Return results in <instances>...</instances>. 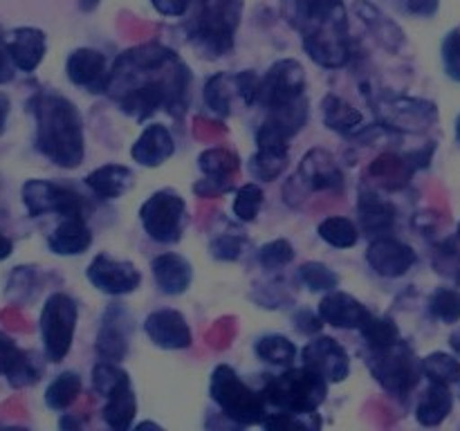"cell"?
Listing matches in <instances>:
<instances>
[{
	"instance_id": "cell-1",
	"label": "cell",
	"mask_w": 460,
	"mask_h": 431,
	"mask_svg": "<svg viewBox=\"0 0 460 431\" xmlns=\"http://www.w3.org/2000/svg\"><path fill=\"white\" fill-rule=\"evenodd\" d=\"M191 72L173 49L160 43L137 45L117 57L108 94L121 112L144 121L157 110L182 119Z\"/></svg>"
},
{
	"instance_id": "cell-2",
	"label": "cell",
	"mask_w": 460,
	"mask_h": 431,
	"mask_svg": "<svg viewBox=\"0 0 460 431\" xmlns=\"http://www.w3.org/2000/svg\"><path fill=\"white\" fill-rule=\"evenodd\" d=\"M283 9L317 66L337 70L350 61L349 18L341 0H286Z\"/></svg>"
},
{
	"instance_id": "cell-3",
	"label": "cell",
	"mask_w": 460,
	"mask_h": 431,
	"mask_svg": "<svg viewBox=\"0 0 460 431\" xmlns=\"http://www.w3.org/2000/svg\"><path fill=\"white\" fill-rule=\"evenodd\" d=\"M34 117V146L54 166L76 169L85 157L84 119L75 103L54 90H39L27 101Z\"/></svg>"
},
{
	"instance_id": "cell-4",
	"label": "cell",
	"mask_w": 460,
	"mask_h": 431,
	"mask_svg": "<svg viewBox=\"0 0 460 431\" xmlns=\"http://www.w3.org/2000/svg\"><path fill=\"white\" fill-rule=\"evenodd\" d=\"M241 12L243 0H191L184 27L193 48L209 58L232 52Z\"/></svg>"
},
{
	"instance_id": "cell-5",
	"label": "cell",
	"mask_w": 460,
	"mask_h": 431,
	"mask_svg": "<svg viewBox=\"0 0 460 431\" xmlns=\"http://www.w3.org/2000/svg\"><path fill=\"white\" fill-rule=\"evenodd\" d=\"M265 402L288 413H317L326 402L328 380L308 366L288 368L281 375H268L263 386Z\"/></svg>"
},
{
	"instance_id": "cell-6",
	"label": "cell",
	"mask_w": 460,
	"mask_h": 431,
	"mask_svg": "<svg viewBox=\"0 0 460 431\" xmlns=\"http://www.w3.org/2000/svg\"><path fill=\"white\" fill-rule=\"evenodd\" d=\"M209 395L220 407L223 416L238 427L263 425L268 418V402L263 393L250 389L227 364H220L211 373Z\"/></svg>"
},
{
	"instance_id": "cell-7",
	"label": "cell",
	"mask_w": 460,
	"mask_h": 431,
	"mask_svg": "<svg viewBox=\"0 0 460 431\" xmlns=\"http://www.w3.org/2000/svg\"><path fill=\"white\" fill-rule=\"evenodd\" d=\"M367 364L382 389L400 400L407 398L418 386L420 377L425 375L422 359L416 357L413 348L404 339H398L386 348L371 350Z\"/></svg>"
},
{
	"instance_id": "cell-8",
	"label": "cell",
	"mask_w": 460,
	"mask_h": 431,
	"mask_svg": "<svg viewBox=\"0 0 460 431\" xmlns=\"http://www.w3.org/2000/svg\"><path fill=\"white\" fill-rule=\"evenodd\" d=\"M79 308L76 301L66 292H52L40 310V339H43L45 359L61 364L72 350Z\"/></svg>"
},
{
	"instance_id": "cell-9",
	"label": "cell",
	"mask_w": 460,
	"mask_h": 431,
	"mask_svg": "<svg viewBox=\"0 0 460 431\" xmlns=\"http://www.w3.org/2000/svg\"><path fill=\"white\" fill-rule=\"evenodd\" d=\"M187 202L173 189H160L139 207V220L151 241L173 245L182 238Z\"/></svg>"
},
{
	"instance_id": "cell-10",
	"label": "cell",
	"mask_w": 460,
	"mask_h": 431,
	"mask_svg": "<svg viewBox=\"0 0 460 431\" xmlns=\"http://www.w3.org/2000/svg\"><path fill=\"white\" fill-rule=\"evenodd\" d=\"M22 205L30 218L57 214L61 218L67 216H88L90 205L79 191L52 180H27L21 189Z\"/></svg>"
},
{
	"instance_id": "cell-11",
	"label": "cell",
	"mask_w": 460,
	"mask_h": 431,
	"mask_svg": "<svg viewBox=\"0 0 460 431\" xmlns=\"http://www.w3.org/2000/svg\"><path fill=\"white\" fill-rule=\"evenodd\" d=\"M305 70L296 58H281L272 63L268 75L261 76L259 103L270 108L286 106L304 97Z\"/></svg>"
},
{
	"instance_id": "cell-12",
	"label": "cell",
	"mask_w": 460,
	"mask_h": 431,
	"mask_svg": "<svg viewBox=\"0 0 460 431\" xmlns=\"http://www.w3.org/2000/svg\"><path fill=\"white\" fill-rule=\"evenodd\" d=\"M85 278L99 292L111 296L133 295L142 286V272L130 260H117L111 254H97L85 269Z\"/></svg>"
},
{
	"instance_id": "cell-13",
	"label": "cell",
	"mask_w": 460,
	"mask_h": 431,
	"mask_svg": "<svg viewBox=\"0 0 460 431\" xmlns=\"http://www.w3.org/2000/svg\"><path fill=\"white\" fill-rule=\"evenodd\" d=\"M373 110L380 112V124L386 130H407V133H420L431 124L438 121V110L431 101L425 99L398 97L391 101L377 103Z\"/></svg>"
},
{
	"instance_id": "cell-14",
	"label": "cell",
	"mask_w": 460,
	"mask_h": 431,
	"mask_svg": "<svg viewBox=\"0 0 460 431\" xmlns=\"http://www.w3.org/2000/svg\"><path fill=\"white\" fill-rule=\"evenodd\" d=\"M305 121H308L305 94L286 106L270 108L268 119L261 124L259 133H256V146H288V142L304 128Z\"/></svg>"
},
{
	"instance_id": "cell-15",
	"label": "cell",
	"mask_w": 460,
	"mask_h": 431,
	"mask_svg": "<svg viewBox=\"0 0 460 431\" xmlns=\"http://www.w3.org/2000/svg\"><path fill=\"white\" fill-rule=\"evenodd\" d=\"M304 366L313 368L332 384H340L350 373V357L344 346L328 335H317L301 350Z\"/></svg>"
},
{
	"instance_id": "cell-16",
	"label": "cell",
	"mask_w": 460,
	"mask_h": 431,
	"mask_svg": "<svg viewBox=\"0 0 460 431\" xmlns=\"http://www.w3.org/2000/svg\"><path fill=\"white\" fill-rule=\"evenodd\" d=\"M66 75L72 85L85 90L90 94L108 92L111 84V67L106 54L94 48H79L70 52L66 61Z\"/></svg>"
},
{
	"instance_id": "cell-17",
	"label": "cell",
	"mask_w": 460,
	"mask_h": 431,
	"mask_svg": "<svg viewBox=\"0 0 460 431\" xmlns=\"http://www.w3.org/2000/svg\"><path fill=\"white\" fill-rule=\"evenodd\" d=\"M0 375L7 380L12 389H25V386L36 384L43 375V364H40L39 355L31 350H22L13 341V337L3 330H0Z\"/></svg>"
},
{
	"instance_id": "cell-18",
	"label": "cell",
	"mask_w": 460,
	"mask_h": 431,
	"mask_svg": "<svg viewBox=\"0 0 460 431\" xmlns=\"http://www.w3.org/2000/svg\"><path fill=\"white\" fill-rule=\"evenodd\" d=\"M367 260L376 274L385 278H400L416 265V250L398 238L386 236L373 238L367 250Z\"/></svg>"
},
{
	"instance_id": "cell-19",
	"label": "cell",
	"mask_w": 460,
	"mask_h": 431,
	"mask_svg": "<svg viewBox=\"0 0 460 431\" xmlns=\"http://www.w3.org/2000/svg\"><path fill=\"white\" fill-rule=\"evenodd\" d=\"M144 332L157 348L164 350H184L193 344V332L187 319L180 310L173 308L153 310L144 319Z\"/></svg>"
},
{
	"instance_id": "cell-20",
	"label": "cell",
	"mask_w": 460,
	"mask_h": 431,
	"mask_svg": "<svg viewBox=\"0 0 460 431\" xmlns=\"http://www.w3.org/2000/svg\"><path fill=\"white\" fill-rule=\"evenodd\" d=\"M133 319L119 303H111L102 317L97 335V355L108 362H121L128 355Z\"/></svg>"
},
{
	"instance_id": "cell-21",
	"label": "cell",
	"mask_w": 460,
	"mask_h": 431,
	"mask_svg": "<svg viewBox=\"0 0 460 431\" xmlns=\"http://www.w3.org/2000/svg\"><path fill=\"white\" fill-rule=\"evenodd\" d=\"M317 312L323 323H331L332 328H341V330H359L373 314L362 301L355 299L349 292L337 290V287L326 292V296L319 301Z\"/></svg>"
},
{
	"instance_id": "cell-22",
	"label": "cell",
	"mask_w": 460,
	"mask_h": 431,
	"mask_svg": "<svg viewBox=\"0 0 460 431\" xmlns=\"http://www.w3.org/2000/svg\"><path fill=\"white\" fill-rule=\"evenodd\" d=\"M4 43L16 70L25 75H31L48 52V36L39 27H16L4 34Z\"/></svg>"
},
{
	"instance_id": "cell-23",
	"label": "cell",
	"mask_w": 460,
	"mask_h": 431,
	"mask_svg": "<svg viewBox=\"0 0 460 431\" xmlns=\"http://www.w3.org/2000/svg\"><path fill=\"white\" fill-rule=\"evenodd\" d=\"M299 178L310 191H337L344 184V173L335 155L326 148H313L299 164Z\"/></svg>"
},
{
	"instance_id": "cell-24",
	"label": "cell",
	"mask_w": 460,
	"mask_h": 431,
	"mask_svg": "<svg viewBox=\"0 0 460 431\" xmlns=\"http://www.w3.org/2000/svg\"><path fill=\"white\" fill-rule=\"evenodd\" d=\"M151 272L155 278V286L166 296L184 295L193 283V265L175 251L155 256L151 260Z\"/></svg>"
},
{
	"instance_id": "cell-25",
	"label": "cell",
	"mask_w": 460,
	"mask_h": 431,
	"mask_svg": "<svg viewBox=\"0 0 460 431\" xmlns=\"http://www.w3.org/2000/svg\"><path fill=\"white\" fill-rule=\"evenodd\" d=\"M175 153V139L164 124H151L142 130L130 148V157L146 169L164 164Z\"/></svg>"
},
{
	"instance_id": "cell-26",
	"label": "cell",
	"mask_w": 460,
	"mask_h": 431,
	"mask_svg": "<svg viewBox=\"0 0 460 431\" xmlns=\"http://www.w3.org/2000/svg\"><path fill=\"white\" fill-rule=\"evenodd\" d=\"M93 245V229L85 223V216H67L48 236V247L57 256H79Z\"/></svg>"
},
{
	"instance_id": "cell-27",
	"label": "cell",
	"mask_w": 460,
	"mask_h": 431,
	"mask_svg": "<svg viewBox=\"0 0 460 431\" xmlns=\"http://www.w3.org/2000/svg\"><path fill=\"white\" fill-rule=\"evenodd\" d=\"M85 187L102 200H117L128 193L135 184V173L124 164H103L85 175Z\"/></svg>"
},
{
	"instance_id": "cell-28",
	"label": "cell",
	"mask_w": 460,
	"mask_h": 431,
	"mask_svg": "<svg viewBox=\"0 0 460 431\" xmlns=\"http://www.w3.org/2000/svg\"><path fill=\"white\" fill-rule=\"evenodd\" d=\"M359 229L371 236H386L395 227V207L373 191L362 189L358 198Z\"/></svg>"
},
{
	"instance_id": "cell-29",
	"label": "cell",
	"mask_w": 460,
	"mask_h": 431,
	"mask_svg": "<svg viewBox=\"0 0 460 431\" xmlns=\"http://www.w3.org/2000/svg\"><path fill=\"white\" fill-rule=\"evenodd\" d=\"M135 416H137V398H135V391L130 382L117 386L115 391H111L106 395V407L102 409V418L111 429H130Z\"/></svg>"
},
{
	"instance_id": "cell-30",
	"label": "cell",
	"mask_w": 460,
	"mask_h": 431,
	"mask_svg": "<svg viewBox=\"0 0 460 431\" xmlns=\"http://www.w3.org/2000/svg\"><path fill=\"white\" fill-rule=\"evenodd\" d=\"M452 409L454 395L449 391V384L429 382V389L422 393L420 402L416 407V420L422 427H438L452 413Z\"/></svg>"
},
{
	"instance_id": "cell-31",
	"label": "cell",
	"mask_w": 460,
	"mask_h": 431,
	"mask_svg": "<svg viewBox=\"0 0 460 431\" xmlns=\"http://www.w3.org/2000/svg\"><path fill=\"white\" fill-rule=\"evenodd\" d=\"M198 166L205 173V178L225 184L227 189H234V180H236L241 160L229 148H207L198 155Z\"/></svg>"
},
{
	"instance_id": "cell-32",
	"label": "cell",
	"mask_w": 460,
	"mask_h": 431,
	"mask_svg": "<svg viewBox=\"0 0 460 431\" xmlns=\"http://www.w3.org/2000/svg\"><path fill=\"white\" fill-rule=\"evenodd\" d=\"M413 171V162L407 157H400L395 153H382L377 160H373L371 164V175L389 191H395V189L407 187L409 180H411Z\"/></svg>"
},
{
	"instance_id": "cell-33",
	"label": "cell",
	"mask_w": 460,
	"mask_h": 431,
	"mask_svg": "<svg viewBox=\"0 0 460 431\" xmlns=\"http://www.w3.org/2000/svg\"><path fill=\"white\" fill-rule=\"evenodd\" d=\"M322 112H323V124L331 130L340 135H353L355 130L362 128V112L349 103L346 99L337 97V94H326L322 101Z\"/></svg>"
},
{
	"instance_id": "cell-34",
	"label": "cell",
	"mask_w": 460,
	"mask_h": 431,
	"mask_svg": "<svg viewBox=\"0 0 460 431\" xmlns=\"http://www.w3.org/2000/svg\"><path fill=\"white\" fill-rule=\"evenodd\" d=\"M288 169V146H259L247 162V171L254 180L272 182Z\"/></svg>"
},
{
	"instance_id": "cell-35",
	"label": "cell",
	"mask_w": 460,
	"mask_h": 431,
	"mask_svg": "<svg viewBox=\"0 0 460 431\" xmlns=\"http://www.w3.org/2000/svg\"><path fill=\"white\" fill-rule=\"evenodd\" d=\"M355 9H358L359 16L364 18V22L371 27L373 34L377 36V40H380L386 49L395 52V49L404 43L402 30H400V27L395 25L389 16H385L380 9L373 7V4H368L367 0H359V3L355 4Z\"/></svg>"
},
{
	"instance_id": "cell-36",
	"label": "cell",
	"mask_w": 460,
	"mask_h": 431,
	"mask_svg": "<svg viewBox=\"0 0 460 431\" xmlns=\"http://www.w3.org/2000/svg\"><path fill=\"white\" fill-rule=\"evenodd\" d=\"M81 377L75 371H63L45 389V407L52 411H66L76 402L81 393Z\"/></svg>"
},
{
	"instance_id": "cell-37",
	"label": "cell",
	"mask_w": 460,
	"mask_h": 431,
	"mask_svg": "<svg viewBox=\"0 0 460 431\" xmlns=\"http://www.w3.org/2000/svg\"><path fill=\"white\" fill-rule=\"evenodd\" d=\"M317 232L319 238L331 247H335V250H350L359 241L358 224L350 218H344V216H328L326 220L319 223Z\"/></svg>"
},
{
	"instance_id": "cell-38",
	"label": "cell",
	"mask_w": 460,
	"mask_h": 431,
	"mask_svg": "<svg viewBox=\"0 0 460 431\" xmlns=\"http://www.w3.org/2000/svg\"><path fill=\"white\" fill-rule=\"evenodd\" d=\"M256 357L263 359L265 364L274 366H290L296 357L295 341L288 339L286 335H265L256 341L254 346Z\"/></svg>"
},
{
	"instance_id": "cell-39",
	"label": "cell",
	"mask_w": 460,
	"mask_h": 431,
	"mask_svg": "<svg viewBox=\"0 0 460 431\" xmlns=\"http://www.w3.org/2000/svg\"><path fill=\"white\" fill-rule=\"evenodd\" d=\"M232 88H236V81H234L232 75L218 72V75L211 76V79L207 81L205 90H202L207 108L214 110L216 115L227 117L229 112H232Z\"/></svg>"
},
{
	"instance_id": "cell-40",
	"label": "cell",
	"mask_w": 460,
	"mask_h": 431,
	"mask_svg": "<svg viewBox=\"0 0 460 431\" xmlns=\"http://www.w3.org/2000/svg\"><path fill=\"white\" fill-rule=\"evenodd\" d=\"M359 332H362L364 341H367V346L371 350L386 348V346L395 344L400 339L398 323L391 317H380V314H371L367 319V323L359 328Z\"/></svg>"
},
{
	"instance_id": "cell-41",
	"label": "cell",
	"mask_w": 460,
	"mask_h": 431,
	"mask_svg": "<svg viewBox=\"0 0 460 431\" xmlns=\"http://www.w3.org/2000/svg\"><path fill=\"white\" fill-rule=\"evenodd\" d=\"M422 373L429 382H438V384H456L460 380V362L454 355L436 350V353L427 355L422 359Z\"/></svg>"
},
{
	"instance_id": "cell-42",
	"label": "cell",
	"mask_w": 460,
	"mask_h": 431,
	"mask_svg": "<svg viewBox=\"0 0 460 431\" xmlns=\"http://www.w3.org/2000/svg\"><path fill=\"white\" fill-rule=\"evenodd\" d=\"M299 278L310 292H331L340 286V274L319 260H305L299 268Z\"/></svg>"
},
{
	"instance_id": "cell-43",
	"label": "cell",
	"mask_w": 460,
	"mask_h": 431,
	"mask_svg": "<svg viewBox=\"0 0 460 431\" xmlns=\"http://www.w3.org/2000/svg\"><path fill=\"white\" fill-rule=\"evenodd\" d=\"M263 200H265V193L259 184L256 182L243 184V187L236 191V196H234V216H236L241 223H254L261 207H263Z\"/></svg>"
},
{
	"instance_id": "cell-44",
	"label": "cell",
	"mask_w": 460,
	"mask_h": 431,
	"mask_svg": "<svg viewBox=\"0 0 460 431\" xmlns=\"http://www.w3.org/2000/svg\"><path fill=\"white\" fill-rule=\"evenodd\" d=\"M431 317L443 323L460 321V290L454 287H438L429 299Z\"/></svg>"
},
{
	"instance_id": "cell-45",
	"label": "cell",
	"mask_w": 460,
	"mask_h": 431,
	"mask_svg": "<svg viewBox=\"0 0 460 431\" xmlns=\"http://www.w3.org/2000/svg\"><path fill=\"white\" fill-rule=\"evenodd\" d=\"M130 382V375L124 371V368L117 366V362H108V359H102L99 364H94L93 368V389L97 391L99 395L106 398L111 391H115L117 386Z\"/></svg>"
},
{
	"instance_id": "cell-46",
	"label": "cell",
	"mask_w": 460,
	"mask_h": 431,
	"mask_svg": "<svg viewBox=\"0 0 460 431\" xmlns=\"http://www.w3.org/2000/svg\"><path fill=\"white\" fill-rule=\"evenodd\" d=\"M292 260H295V247H292V242L288 238H277V241L265 242L259 250V263L268 272L286 268Z\"/></svg>"
},
{
	"instance_id": "cell-47",
	"label": "cell",
	"mask_w": 460,
	"mask_h": 431,
	"mask_svg": "<svg viewBox=\"0 0 460 431\" xmlns=\"http://www.w3.org/2000/svg\"><path fill=\"white\" fill-rule=\"evenodd\" d=\"M34 278L36 272L34 268H16L9 277L7 283V295L9 299L16 301V303H22V301H31L36 296L34 290Z\"/></svg>"
},
{
	"instance_id": "cell-48",
	"label": "cell",
	"mask_w": 460,
	"mask_h": 431,
	"mask_svg": "<svg viewBox=\"0 0 460 431\" xmlns=\"http://www.w3.org/2000/svg\"><path fill=\"white\" fill-rule=\"evenodd\" d=\"M243 247H245V236L241 233H220L214 242H211V256L218 260H236L241 256Z\"/></svg>"
},
{
	"instance_id": "cell-49",
	"label": "cell",
	"mask_w": 460,
	"mask_h": 431,
	"mask_svg": "<svg viewBox=\"0 0 460 431\" xmlns=\"http://www.w3.org/2000/svg\"><path fill=\"white\" fill-rule=\"evenodd\" d=\"M445 72L460 84V30H452L443 40Z\"/></svg>"
},
{
	"instance_id": "cell-50",
	"label": "cell",
	"mask_w": 460,
	"mask_h": 431,
	"mask_svg": "<svg viewBox=\"0 0 460 431\" xmlns=\"http://www.w3.org/2000/svg\"><path fill=\"white\" fill-rule=\"evenodd\" d=\"M234 81H236V90L243 97V101H245L247 106H256V103H259L261 76L254 75L252 70H245L241 72V75L234 76Z\"/></svg>"
},
{
	"instance_id": "cell-51",
	"label": "cell",
	"mask_w": 460,
	"mask_h": 431,
	"mask_svg": "<svg viewBox=\"0 0 460 431\" xmlns=\"http://www.w3.org/2000/svg\"><path fill=\"white\" fill-rule=\"evenodd\" d=\"M292 321H295L296 330L304 332V335H319V330H322L323 326V319L319 317V312H310V310H299V312L292 317Z\"/></svg>"
},
{
	"instance_id": "cell-52",
	"label": "cell",
	"mask_w": 460,
	"mask_h": 431,
	"mask_svg": "<svg viewBox=\"0 0 460 431\" xmlns=\"http://www.w3.org/2000/svg\"><path fill=\"white\" fill-rule=\"evenodd\" d=\"M400 3H402L404 12L418 18L436 16V12L440 7V0H400Z\"/></svg>"
},
{
	"instance_id": "cell-53",
	"label": "cell",
	"mask_w": 460,
	"mask_h": 431,
	"mask_svg": "<svg viewBox=\"0 0 460 431\" xmlns=\"http://www.w3.org/2000/svg\"><path fill=\"white\" fill-rule=\"evenodd\" d=\"M151 4L157 13H162V16L180 18L189 12L191 0H151Z\"/></svg>"
},
{
	"instance_id": "cell-54",
	"label": "cell",
	"mask_w": 460,
	"mask_h": 431,
	"mask_svg": "<svg viewBox=\"0 0 460 431\" xmlns=\"http://www.w3.org/2000/svg\"><path fill=\"white\" fill-rule=\"evenodd\" d=\"M16 76V66L12 63V57L7 52V43H4V31L0 30V85L9 84Z\"/></svg>"
},
{
	"instance_id": "cell-55",
	"label": "cell",
	"mask_w": 460,
	"mask_h": 431,
	"mask_svg": "<svg viewBox=\"0 0 460 431\" xmlns=\"http://www.w3.org/2000/svg\"><path fill=\"white\" fill-rule=\"evenodd\" d=\"M13 251V241L7 236V233H3V229H0V260L9 259Z\"/></svg>"
},
{
	"instance_id": "cell-56",
	"label": "cell",
	"mask_w": 460,
	"mask_h": 431,
	"mask_svg": "<svg viewBox=\"0 0 460 431\" xmlns=\"http://www.w3.org/2000/svg\"><path fill=\"white\" fill-rule=\"evenodd\" d=\"M9 106H12V103H9V97H7V94L0 92V133H3V130H4V124H7Z\"/></svg>"
},
{
	"instance_id": "cell-57",
	"label": "cell",
	"mask_w": 460,
	"mask_h": 431,
	"mask_svg": "<svg viewBox=\"0 0 460 431\" xmlns=\"http://www.w3.org/2000/svg\"><path fill=\"white\" fill-rule=\"evenodd\" d=\"M99 3H102V0H79V9L81 12H94V9L99 7Z\"/></svg>"
},
{
	"instance_id": "cell-58",
	"label": "cell",
	"mask_w": 460,
	"mask_h": 431,
	"mask_svg": "<svg viewBox=\"0 0 460 431\" xmlns=\"http://www.w3.org/2000/svg\"><path fill=\"white\" fill-rule=\"evenodd\" d=\"M452 346H454V350H456V353H460V330H456L452 335Z\"/></svg>"
},
{
	"instance_id": "cell-59",
	"label": "cell",
	"mask_w": 460,
	"mask_h": 431,
	"mask_svg": "<svg viewBox=\"0 0 460 431\" xmlns=\"http://www.w3.org/2000/svg\"><path fill=\"white\" fill-rule=\"evenodd\" d=\"M456 139H458V144H460V115L456 117Z\"/></svg>"
},
{
	"instance_id": "cell-60",
	"label": "cell",
	"mask_w": 460,
	"mask_h": 431,
	"mask_svg": "<svg viewBox=\"0 0 460 431\" xmlns=\"http://www.w3.org/2000/svg\"><path fill=\"white\" fill-rule=\"evenodd\" d=\"M456 236L460 238V223H458V232H456Z\"/></svg>"
}]
</instances>
